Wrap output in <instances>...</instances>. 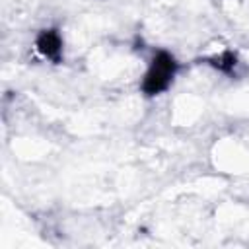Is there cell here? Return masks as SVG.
Returning a JSON list of instances; mask_svg holds the SVG:
<instances>
[{
    "mask_svg": "<svg viewBox=\"0 0 249 249\" xmlns=\"http://www.w3.org/2000/svg\"><path fill=\"white\" fill-rule=\"evenodd\" d=\"M175 70H177L175 58L169 53L160 51L154 56L152 66L144 76V82H142L144 93L146 95H156V93H161L163 89H167V86L171 84V80L175 76Z\"/></svg>",
    "mask_w": 249,
    "mask_h": 249,
    "instance_id": "obj_1",
    "label": "cell"
},
{
    "mask_svg": "<svg viewBox=\"0 0 249 249\" xmlns=\"http://www.w3.org/2000/svg\"><path fill=\"white\" fill-rule=\"evenodd\" d=\"M210 64H214L216 68H220V70H224V72H231V70L235 68L237 60H235V54H233V53L226 51L224 54H220V56L212 58V62H210Z\"/></svg>",
    "mask_w": 249,
    "mask_h": 249,
    "instance_id": "obj_3",
    "label": "cell"
},
{
    "mask_svg": "<svg viewBox=\"0 0 249 249\" xmlns=\"http://www.w3.org/2000/svg\"><path fill=\"white\" fill-rule=\"evenodd\" d=\"M37 49L43 56L51 60H58L62 53V39L54 29H47L37 37Z\"/></svg>",
    "mask_w": 249,
    "mask_h": 249,
    "instance_id": "obj_2",
    "label": "cell"
}]
</instances>
